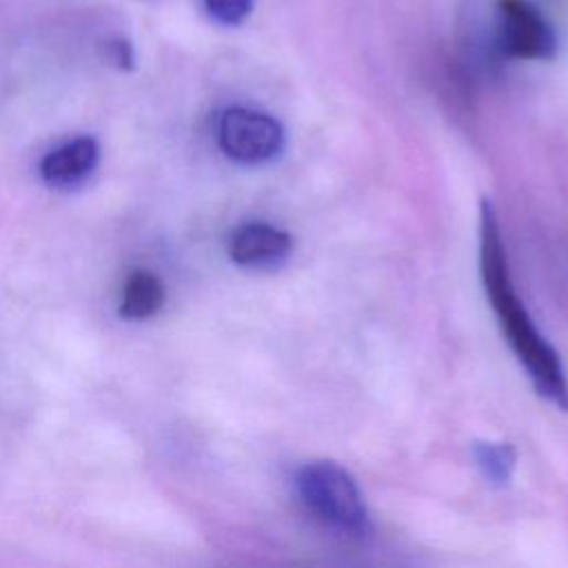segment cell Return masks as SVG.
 Segmentation results:
<instances>
[{
	"label": "cell",
	"mask_w": 568,
	"mask_h": 568,
	"mask_svg": "<svg viewBox=\"0 0 568 568\" xmlns=\"http://www.w3.org/2000/svg\"><path fill=\"white\" fill-rule=\"evenodd\" d=\"M217 144L233 162L255 166L280 158L286 135L273 115L248 106H229L217 120Z\"/></svg>",
	"instance_id": "3957f363"
},
{
	"label": "cell",
	"mask_w": 568,
	"mask_h": 568,
	"mask_svg": "<svg viewBox=\"0 0 568 568\" xmlns=\"http://www.w3.org/2000/svg\"><path fill=\"white\" fill-rule=\"evenodd\" d=\"M302 506L324 526L348 535L371 532V515L355 477L333 459L304 464L295 475Z\"/></svg>",
	"instance_id": "7a4b0ae2"
},
{
	"label": "cell",
	"mask_w": 568,
	"mask_h": 568,
	"mask_svg": "<svg viewBox=\"0 0 568 568\" xmlns=\"http://www.w3.org/2000/svg\"><path fill=\"white\" fill-rule=\"evenodd\" d=\"M164 282L146 271V268H138L133 271L122 288V300H120V317L131 320V322H140V320H149L153 315L160 313V308L164 306Z\"/></svg>",
	"instance_id": "52a82bcc"
},
{
	"label": "cell",
	"mask_w": 568,
	"mask_h": 568,
	"mask_svg": "<svg viewBox=\"0 0 568 568\" xmlns=\"http://www.w3.org/2000/svg\"><path fill=\"white\" fill-rule=\"evenodd\" d=\"M475 464L481 477L495 486L504 488L510 484L517 468V450L508 442H475L473 446Z\"/></svg>",
	"instance_id": "ba28073f"
},
{
	"label": "cell",
	"mask_w": 568,
	"mask_h": 568,
	"mask_svg": "<svg viewBox=\"0 0 568 568\" xmlns=\"http://www.w3.org/2000/svg\"><path fill=\"white\" fill-rule=\"evenodd\" d=\"M253 2L255 0H204V7L217 24L237 27L251 16Z\"/></svg>",
	"instance_id": "9c48e42d"
},
{
	"label": "cell",
	"mask_w": 568,
	"mask_h": 568,
	"mask_svg": "<svg viewBox=\"0 0 568 568\" xmlns=\"http://www.w3.org/2000/svg\"><path fill=\"white\" fill-rule=\"evenodd\" d=\"M293 237L268 222H244L229 235V257L242 268L271 271L284 264L291 255Z\"/></svg>",
	"instance_id": "5b68a950"
},
{
	"label": "cell",
	"mask_w": 568,
	"mask_h": 568,
	"mask_svg": "<svg viewBox=\"0 0 568 568\" xmlns=\"http://www.w3.org/2000/svg\"><path fill=\"white\" fill-rule=\"evenodd\" d=\"M495 44L508 60H550L557 36L541 11L528 0H497Z\"/></svg>",
	"instance_id": "277c9868"
},
{
	"label": "cell",
	"mask_w": 568,
	"mask_h": 568,
	"mask_svg": "<svg viewBox=\"0 0 568 568\" xmlns=\"http://www.w3.org/2000/svg\"><path fill=\"white\" fill-rule=\"evenodd\" d=\"M98 162H100L98 140L91 135H80L49 151L40 162V175L53 189H75L84 180H89Z\"/></svg>",
	"instance_id": "8992f818"
},
{
	"label": "cell",
	"mask_w": 568,
	"mask_h": 568,
	"mask_svg": "<svg viewBox=\"0 0 568 568\" xmlns=\"http://www.w3.org/2000/svg\"><path fill=\"white\" fill-rule=\"evenodd\" d=\"M479 275L501 335L530 384L555 408L568 410V377L561 357L515 291L499 217L486 197L479 204Z\"/></svg>",
	"instance_id": "6da1fadb"
},
{
	"label": "cell",
	"mask_w": 568,
	"mask_h": 568,
	"mask_svg": "<svg viewBox=\"0 0 568 568\" xmlns=\"http://www.w3.org/2000/svg\"><path fill=\"white\" fill-rule=\"evenodd\" d=\"M104 62L115 67L118 71H133L135 69V51L126 38H109L100 44Z\"/></svg>",
	"instance_id": "30bf717a"
}]
</instances>
